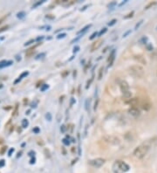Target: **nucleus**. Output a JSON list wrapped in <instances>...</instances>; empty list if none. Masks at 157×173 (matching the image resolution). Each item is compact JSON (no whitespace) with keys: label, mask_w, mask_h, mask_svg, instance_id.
<instances>
[{"label":"nucleus","mask_w":157,"mask_h":173,"mask_svg":"<svg viewBox=\"0 0 157 173\" xmlns=\"http://www.w3.org/2000/svg\"><path fill=\"white\" fill-rule=\"evenodd\" d=\"M46 18H49V19H53V17H51V16H46Z\"/></svg>","instance_id":"obj_53"},{"label":"nucleus","mask_w":157,"mask_h":173,"mask_svg":"<svg viewBox=\"0 0 157 173\" xmlns=\"http://www.w3.org/2000/svg\"><path fill=\"white\" fill-rule=\"evenodd\" d=\"M65 130H66V128H65V125H62L61 127H60V131L62 133L65 132Z\"/></svg>","instance_id":"obj_37"},{"label":"nucleus","mask_w":157,"mask_h":173,"mask_svg":"<svg viewBox=\"0 0 157 173\" xmlns=\"http://www.w3.org/2000/svg\"><path fill=\"white\" fill-rule=\"evenodd\" d=\"M128 112H129V114L131 115H133L134 117H138L141 115L140 109H138V108H136V107H132L131 109H129Z\"/></svg>","instance_id":"obj_8"},{"label":"nucleus","mask_w":157,"mask_h":173,"mask_svg":"<svg viewBox=\"0 0 157 173\" xmlns=\"http://www.w3.org/2000/svg\"><path fill=\"white\" fill-rule=\"evenodd\" d=\"M130 32H131V31H126V33H124V34H123V38H125V37H126V36H127V35H128V34H129Z\"/></svg>","instance_id":"obj_44"},{"label":"nucleus","mask_w":157,"mask_h":173,"mask_svg":"<svg viewBox=\"0 0 157 173\" xmlns=\"http://www.w3.org/2000/svg\"><path fill=\"white\" fill-rule=\"evenodd\" d=\"M14 151H15V149H14V148H11L10 151H9V153H8V156H9V157H10V156H11V154L14 152Z\"/></svg>","instance_id":"obj_41"},{"label":"nucleus","mask_w":157,"mask_h":173,"mask_svg":"<svg viewBox=\"0 0 157 173\" xmlns=\"http://www.w3.org/2000/svg\"><path fill=\"white\" fill-rule=\"evenodd\" d=\"M49 88V86L48 85H46V84H44V85H42L41 88H40V91L44 92L45 91L46 89H48Z\"/></svg>","instance_id":"obj_23"},{"label":"nucleus","mask_w":157,"mask_h":173,"mask_svg":"<svg viewBox=\"0 0 157 173\" xmlns=\"http://www.w3.org/2000/svg\"><path fill=\"white\" fill-rule=\"evenodd\" d=\"M4 40V37H2V38H0V40Z\"/></svg>","instance_id":"obj_54"},{"label":"nucleus","mask_w":157,"mask_h":173,"mask_svg":"<svg viewBox=\"0 0 157 173\" xmlns=\"http://www.w3.org/2000/svg\"><path fill=\"white\" fill-rule=\"evenodd\" d=\"M104 140L107 143H110V144H113V145H117V144H120L121 141L118 137H116L115 136H107L104 137Z\"/></svg>","instance_id":"obj_6"},{"label":"nucleus","mask_w":157,"mask_h":173,"mask_svg":"<svg viewBox=\"0 0 157 173\" xmlns=\"http://www.w3.org/2000/svg\"><path fill=\"white\" fill-rule=\"evenodd\" d=\"M98 35H99V33H98L97 31H94V33H93V34L91 35V37L89 38V40H94V38H95V37H97Z\"/></svg>","instance_id":"obj_28"},{"label":"nucleus","mask_w":157,"mask_h":173,"mask_svg":"<svg viewBox=\"0 0 157 173\" xmlns=\"http://www.w3.org/2000/svg\"><path fill=\"white\" fill-rule=\"evenodd\" d=\"M149 149H150V145L148 143H141V145L136 147L135 150L134 151V156L138 159H141L147 154Z\"/></svg>","instance_id":"obj_1"},{"label":"nucleus","mask_w":157,"mask_h":173,"mask_svg":"<svg viewBox=\"0 0 157 173\" xmlns=\"http://www.w3.org/2000/svg\"><path fill=\"white\" fill-rule=\"evenodd\" d=\"M21 154H22V151H20V152H19V154H18V157H20Z\"/></svg>","instance_id":"obj_52"},{"label":"nucleus","mask_w":157,"mask_h":173,"mask_svg":"<svg viewBox=\"0 0 157 173\" xmlns=\"http://www.w3.org/2000/svg\"><path fill=\"white\" fill-rule=\"evenodd\" d=\"M156 74H157V73H156Z\"/></svg>","instance_id":"obj_55"},{"label":"nucleus","mask_w":157,"mask_h":173,"mask_svg":"<svg viewBox=\"0 0 157 173\" xmlns=\"http://www.w3.org/2000/svg\"><path fill=\"white\" fill-rule=\"evenodd\" d=\"M142 22H143V20H141L140 22H139V23H138V24H136L135 27V30H137V29H138V28L140 27V25H141L142 24Z\"/></svg>","instance_id":"obj_36"},{"label":"nucleus","mask_w":157,"mask_h":173,"mask_svg":"<svg viewBox=\"0 0 157 173\" xmlns=\"http://www.w3.org/2000/svg\"><path fill=\"white\" fill-rule=\"evenodd\" d=\"M98 103H99V99H97V101L95 102V104H94V111L97 109V107H98Z\"/></svg>","instance_id":"obj_40"},{"label":"nucleus","mask_w":157,"mask_h":173,"mask_svg":"<svg viewBox=\"0 0 157 173\" xmlns=\"http://www.w3.org/2000/svg\"><path fill=\"white\" fill-rule=\"evenodd\" d=\"M91 26H92V25H86L82 30H80V31H78V35H79V36H80V35H84V34H85V32L88 30Z\"/></svg>","instance_id":"obj_15"},{"label":"nucleus","mask_w":157,"mask_h":173,"mask_svg":"<svg viewBox=\"0 0 157 173\" xmlns=\"http://www.w3.org/2000/svg\"><path fill=\"white\" fill-rule=\"evenodd\" d=\"M102 43H103L102 40H98L96 41V42H94V44H93V46H92V47H91V52H94L95 50H98L100 47V46L102 45Z\"/></svg>","instance_id":"obj_9"},{"label":"nucleus","mask_w":157,"mask_h":173,"mask_svg":"<svg viewBox=\"0 0 157 173\" xmlns=\"http://www.w3.org/2000/svg\"><path fill=\"white\" fill-rule=\"evenodd\" d=\"M154 5H156V2H153V3H150V4H147V5L146 6V8H145V9H146V10H147V9H149L150 7H153Z\"/></svg>","instance_id":"obj_26"},{"label":"nucleus","mask_w":157,"mask_h":173,"mask_svg":"<svg viewBox=\"0 0 157 173\" xmlns=\"http://www.w3.org/2000/svg\"><path fill=\"white\" fill-rule=\"evenodd\" d=\"M28 126H29L28 120H27V119H23V120H22V128L25 129V128H27Z\"/></svg>","instance_id":"obj_16"},{"label":"nucleus","mask_w":157,"mask_h":173,"mask_svg":"<svg viewBox=\"0 0 157 173\" xmlns=\"http://www.w3.org/2000/svg\"><path fill=\"white\" fill-rule=\"evenodd\" d=\"M45 56V52H41L40 54H38V55H37V57H36L35 59H36V60H39V59L44 58Z\"/></svg>","instance_id":"obj_25"},{"label":"nucleus","mask_w":157,"mask_h":173,"mask_svg":"<svg viewBox=\"0 0 157 173\" xmlns=\"http://www.w3.org/2000/svg\"><path fill=\"white\" fill-rule=\"evenodd\" d=\"M16 59H17V61H21L20 56H16Z\"/></svg>","instance_id":"obj_49"},{"label":"nucleus","mask_w":157,"mask_h":173,"mask_svg":"<svg viewBox=\"0 0 157 173\" xmlns=\"http://www.w3.org/2000/svg\"><path fill=\"white\" fill-rule=\"evenodd\" d=\"M126 103H127V104H129V105L135 107L136 105H138V103H139V99H138V98H130V99H128L127 101H126Z\"/></svg>","instance_id":"obj_11"},{"label":"nucleus","mask_w":157,"mask_h":173,"mask_svg":"<svg viewBox=\"0 0 157 173\" xmlns=\"http://www.w3.org/2000/svg\"><path fill=\"white\" fill-rule=\"evenodd\" d=\"M8 28H9V25H4V26L1 27V28H0V33L3 32V31H6Z\"/></svg>","instance_id":"obj_30"},{"label":"nucleus","mask_w":157,"mask_h":173,"mask_svg":"<svg viewBox=\"0 0 157 173\" xmlns=\"http://www.w3.org/2000/svg\"><path fill=\"white\" fill-rule=\"evenodd\" d=\"M28 74H29V72L28 71H25V72H24V73H22L20 74V76H19V78H18V79L15 81V82H14V84H17V83H19V82H20L21 80H22L24 77H26Z\"/></svg>","instance_id":"obj_14"},{"label":"nucleus","mask_w":157,"mask_h":173,"mask_svg":"<svg viewBox=\"0 0 157 173\" xmlns=\"http://www.w3.org/2000/svg\"><path fill=\"white\" fill-rule=\"evenodd\" d=\"M119 85H120L121 91L122 94H123V97L125 99H126V100L130 99L131 96H132V93L129 91V85H128V83L126 81H121L120 83H119Z\"/></svg>","instance_id":"obj_4"},{"label":"nucleus","mask_w":157,"mask_h":173,"mask_svg":"<svg viewBox=\"0 0 157 173\" xmlns=\"http://www.w3.org/2000/svg\"><path fill=\"white\" fill-rule=\"evenodd\" d=\"M141 109H144V110H149L150 109H151V107H152V104H151V102H149V101H147V100H144L143 102L141 103Z\"/></svg>","instance_id":"obj_7"},{"label":"nucleus","mask_w":157,"mask_h":173,"mask_svg":"<svg viewBox=\"0 0 157 173\" xmlns=\"http://www.w3.org/2000/svg\"><path fill=\"white\" fill-rule=\"evenodd\" d=\"M89 106H90V100H86V104H85V109L86 111L89 110Z\"/></svg>","instance_id":"obj_24"},{"label":"nucleus","mask_w":157,"mask_h":173,"mask_svg":"<svg viewBox=\"0 0 157 173\" xmlns=\"http://www.w3.org/2000/svg\"><path fill=\"white\" fill-rule=\"evenodd\" d=\"M105 163V159L103 158H95L89 161V164L94 168H100Z\"/></svg>","instance_id":"obj_5"},{"label":"nucleus","mask_w":157,"mask_h":173,"mask_svg":"<svg viewBox=\"0 0 157 173\" xmlns=\"http://www.w3.org/2000/svg\"><path fill=\"white\" fill-rule=\"evenodd\" d=\"M13 64V61H0V68H4V67H9V66H11Z\"/></svg>","instance_id":"obj_12"},{"label":"nucleus","mask_w":157,"mask_h":173,"mask_svg":"<svg viewBox=\"0 0 157 173\" xmlns=\"http://www.w3.org/2000/svg\"><path fill=\"white\" fill-rule=\"evenodd\" d=\"M5 164V161L4 160H0V167H3Z\"/></svg>","instance_id":"obj_42"},{"label":"nucleus","mask_w":157,"mask_h":173,"mask_svg":"<svg viewBox=\"0 0 157 173\" xmlns=\"http://www.w3.org/2000/svg\"><path fill=\"white\" fill-rule=\"evenodd\" d=\"M66 36V34L65 33H61V34H59L58 36H57V39L58 40H60V39H63V38H65Z\"/></svg>","instance_id":"obj_31"},{"label":"nucleus","mask_w":157,"mask_h":173,"mask_svg":"<svg viewBox=\"0 0 157 173\" xmlns=\"http://www.w3.org/2000/svg\"><path fill=\"white\" fill-rule=\"evenodd\" d=\"M126 2H127V0H125L124 2H122L121 4H120V6H122L123 4H126Z\"/></svg>","instance_id":"obj_47"},{"label":"nucleus","mask_w":157,"mask_h":173,"mask_svg":"<svg viewBox=\"0 0 157 173\" xmlns=\"http://www.w3.org/2000/svg\"><path fill=\"white\" fill-rule=\"evenodd\" d=\"M45 0H42V1H39V2L35 3V4H34L32 5V8H36L37 6L40 5V4H42L43 3H45Z\"/></svg>","instance_id":"obj_21"},{"label":"nucleus","mask_w":157,"mask_h":173,"mask_svg":"<svg viewBox=\"0 0 157 173\" xmlns=\"http://www.w3.org/2000/svg\"><path fill=\"white\" fill-rule=\"evenodd\" d=\"M102 72H103V67H101L100 70V74H99V79H100V80L101 77H102Z\"/></svg>","instance_id":"obj_39"},{"label":"nucleus","mask_w":157,"mask_h":173,"mask_svg":"<svg viewBox=\"0 0 157 173\" xmlns=\"http://www.w3.org/2000/svg\"><path fill=\"white\" fill-rule=\"evenodd\" d=\"M117 22V20L116 19H113V20H111L109 23H108V25L109 26H113L114 25H115V23Z\"/></svg>","instance_id":"obj_33"},{"label":"nucleus","mask_w":157,"mask_h":173,"mask_svg":"<svg viewBox=\"0 0 157 173\" xmlns=\"http://www.w3.org/2000/svg\"><path fill=\"white\" fill-rule=\"evenodd\" d=\"M33 132L35 133V134H39V133L40 132L39 128V127H35V128L33 129Z\"/></svg>","instance_id":"obj_32"},{"label":"nucleus","mask_w":157,"mask_h":173,"mask_svg":"<svg viewBox=\"0 0 157 173\" xmlns=\"http://www.w3.org/2000/svg\"><path fill=\"white\" fill-rule=\"evenodd\" d=\"M115 50H113L112 52L110 53V55H109L108 60H107L108 67H111V66L113 65V63H114V61H115Z\"/></svg>","instance_id":"obj_10"},{"label":"nucleus","mask_w":157,"mask_h":173,"mask_svg":"<svg viewBox=\"0 0 157 173\" xmlns=\"http://www.w3.org/2000/svg\"><path fill=\"white\" fill-rule=\"evenodd\" d=\"M7 17H8V15H6V16H4V17H3V18H2V19H0V25H1V23H2L3 21L4 20V19H6Z\"/></svg>","instance_id":"obj_45"},{"label":"nucleus","mask_w":157,"mask_h":173,"mask_svg":"<svg viewBox=\"0 0 157 173\" xmlns=\"http://www.w3.org/2000/svg\"><path fill=\"white\" fill-rule=\"evenodd\" d=\"M18 111H19V104H16L15 109H14V111L12 113V116H16L18 115Z\"/></svg>","instance_id":"obj_20"},{"label":"nucleus","mask_w":157,"mask_h":173,"mask_svg":"<svg viewBox=\"0 0 157 173\" xmlns=\"http://www.w3.org/2000/svg\"><path fill=\"white\" fill-rule=\"evenodd\" d=\"M43 39H44V37H43V36H42V37H39V38L37 39V40H38V41H40V40H42Z\"/></svg>","instance_id":"obj_48"},{"label":"nucleus","mask_w":157,"mask_h":173,"mask_svg":"<svg viewBox=\"0 0 157 173\" xmlns=\"http://www.w3.org/2000/svg\"><path fill=\"white\" fill-rule=\"evenodd\" d=\"M34 42V40H31L30 41H28V42H26L25 44V46H28V45H30V44H31V43H33Z\"/></svg>","instance_id":"obj_43"},{"label":"nucleus","mask_w":157,"mask_h":173,"mask_svg":"<svg viewBox=\"0 0 157 173\" xmlns=\"http://www.w3.org/2000/svg\"><path fill=\"white\" fill-rule=\"evenodd\" d=\"M50 30H51V26H50V25L46 26V31H50Z\"/></svg>","instance_id":"obj_51"},{"label":"nucleus","mask_w":157,"mask_h":173,"mask_svg":"<svg viewBox=\"0 0 157 173\" xmlns=\"http://www.w3.org/2000/svg\"><path fill=\"white\" fill-rule=\"evenodd\" d=\"M106 31H107V29H106V28H103L102 30H101L100 31V32H99V35H98V36H99V37L102 36L103 34H105V33L106 32Z\"/></svg>","instance_id":"obj_29"},{"label":"nucleus","mask_w":157,"mask_h":173,"mask_svg":"<svg viewBox=\"0 0 157 173\" xmlns=\"http://www.w3.org/2000/svg\"><path fill=\"white\" fill-rule=\"evenodd\" d=\"M133 15H134V11H132V12H130L129 14H127V16H125L124 17V19H129V18H132L133 17Z\"/></svg>","instance_id":"obj_35"},{"label":"nucleus","mask_w":157,"mask_h":173,"mask_svg":"<svg viewBox=\"0 0 157 173\" xmlns=\"http://www.w3.org/2000/svg\"><path fill=\"white\" fill-rule=\"evenodd\" d=\"M129 73L131 75H133L135 78H142L144 76L145 71L142 67L139 65H134L129 67Z\"/></svg>","instance_id":"obj_3"},{"label":"nucleus","mask_w":157,"mask_h":173,"mask_svg":"<svg viewBox=\"0 0 157 173\" xmlns=\"http://www.w3.org/2000/svg\"><path fill=\"white\" fill-rule=\"evenodd\" d=\"M68 138H69V136H66V138H64L62 140V142H63V143L65 144V145H66V146H68L69 144H70V142H69V140H68Z\"/></svg>","instance_id":"obj_22"},{"label":"nucleus","mask_w":157,"mask_h":173,"mask_svg":"<svg viewBox=\"0 0 157 173\" xmlns=\"http://www.w3.org/2000/svg\"><path fill=\"white\" fill-rule=\"evenodd\" d=\"M135 59L136 61H138L140 63H142V64H146V61L143 59V57H141V56H135Z\"/></svg>","instance_id":"obj_17"},{"label":"nucleus","mask_w":157,"mask_h":173,"mask_svg":"<svg viewBox=\"0 0 157 173\" xmlns=\"http://www.w3.org/2000/svg\"><path fill=\"white\" fill-rule=\"evenodd\" d=\"M80 50V46H74V48H73V52H79Z\"/></svg>","instance_id":"obj_38"},{"label":"nucleus","mask_w":157,"mask_h":173,"mask_svg":"<svg viewBox=\"0 0 157 173\" xmlns=\"http://www.w3.org/2000/svg\"><path fill=\"white\" fill-rule=\"evenodd\" d=\"M116 4H117V3H116V2H112V3H110V4H109L107 6H108L109 8H113V7H114V6H115Z\"/></svg>","instance_id":"obj_34"},{"label":"nucleus","mask_w":157,"mask_h":173,"mask_svg":"<svg viewBox=\"0 0 157 173\" xmlns=\"http://www.w3.org/2000/svg\"><path fill=\"white\" fill-rule=\"evenodd\" d=\"M37 46H38V45H36V46H32L31 48H29V49L26 51V52H25V56H26V57H31V56H32V55L35 53V48H36Z\"/></svg>","instance_id":"obj_13"},{"label":"nucleus","mask_w":157,"mask_h":173,"mask_svg":"<svg viewBox=\"0 0 157 173\" xmlns=\"http://www.w3.org/2000/svg\"><path fill=\"white\" fill-rule=\"evenodd\" d=\"M74 102H75V100H74L73 98H72V100H71V105H73Z\"/></svg>","instance_id":"obj_50"},{"label":"nucleus","mask_w":157,"mask_h":173,"mask_svg":"<svg viewBox=\"0 0 157 173\" xmlns=\"http://www.w3.org/2000/svg\"><path fill=\"white\" fill-rule=\"evenodd\" d=\"M25 12H24V11H20V12H19L18 14H17V18L18 19H24L25 17Z\"/></svg>","instance_id":"obj_18"},{"label":"nucleus","mask_w":157,"mask_h":173,"mask_svg":"<svg viewBox=\"0 0 157 173\" xmlns=\"http://www.w3.org/2000/svg\"><path fill=\"white\" fill-rule=\"evenodd\" d=\"M35 163V157H33V158L31 160V162H30L31 164H32V163Z\"/></svg>","instance_id":"obj_46"},{"label":"nucleus","mask_w":157,"mask_h":173,"mask_svg":"<svg viewBox=\"0 0 157 173\" xmlns=\"http://www.w3.org/2000/svg\"><path fill=\"white\" fill-rule=\"evenodd\" d=\"M45 119L48 121V122H51L52 119V114L49 112H47L45 114Z\"/></svg>","instance_id":"obj_19"},{"label":"nucleus","mask_w":157,"mask_h":173,"mask_svg":"<svg viewBox=\"0 0 157 173\" xmlns=\"http://www.w3.org/2000/svg\"><path fill=\"white\" fill-rule=\"evenodd\" d=\"M112 170L114 173H125L129 171V165L123 161L117 160L113 164Z\"/></svg>","instance_id":"obj_2"},{"label":"nucleus","mask_w":157,"mask_h":173,"mask_svg":"<svg viewBox=\"0 0 157 173\" xmlns=\"http://www.w3.org/2000/svg\"><path fill=\"white\" fill-rule=\"evenodd\" d=\"M6 150H7V146H4V147H2L1 148V151H0V154L1 155H4L5 151H6Z\"/></svg>","instance_id":"obj_27"}]
</instances>
